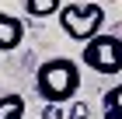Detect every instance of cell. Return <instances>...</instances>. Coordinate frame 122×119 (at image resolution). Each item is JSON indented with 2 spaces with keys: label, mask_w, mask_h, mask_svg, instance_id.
Here are the masks:
<instances>
[{
  "label": "cell",
  "mask_w": 122,
  "mask_h": 119,
  "mask_svg": "<svg viewBox=\"0 0 122 119\" xmlns=\"http://www.w3.org/2000/svg\"><path fill=\"white\" fill-rule=\"evenodd\" d=\"M35 91L46 102H70L80 91V70H77V60L70 56H52L35 70Z\"/></svg>",
  "instance_id": "6da1fadb"
},
{
  "label": "cell",
  "mask_w": 122,
  "mask_h": 119,
  "mask_svg": "<svg viewBox=\"0 0 122 119\" xmlns=\"http://www.w3.org/2000/svg\"><path fill=\"white\" fill-rule=\"evenodd\" d=\"M59 28L73 42H87L105 28V7L101 4H63L59 7Z\"/></svg>",
  "instance_id": "7a4b0ae2"
},
{
  "label": "cell",
  "mask_w": 122,
  "mask_h": 119,
  "mask_svg": "<svg viewBox=\"0 0 122 119\" xmlns=\"http://www.w3.org/2000/svg\"><path fill=\"white\" fill-rule=\"evenodd\" d=\"M80 63L98 70V74H122V39L108 35V32H98L94 39L84 42Z\"/></svg>",
  "instance_id": "3957f363"
},
{
  "label": "cell",
  "mask_w": 122,
  "mask_h": 119,
  "mask_svg": "<svg viewBox=\"0 0 122 119\" xmlns=\"http://www.w3.org/2000/svg\"><path fill=\"white\" fill-rule=\"evenodd\" d=\"M21 42H25V25H21V18L0 11V53H10V49H18Z\"/></svg>",
  "instance_id": "277c9868"
},
{
  "label": "cell",
  "mask_w": 122,
  "mask_h": 119,
  "mask_svg": "<svg viewBox=\"0 0 122 119\" xmlns=\"http://www.w3.org/2000/svg\"><path fill=\"white\" fill-rule=\"evenodd\" d=\"M101 116L105 119H122V84H115V88H108L101 98Z\"/></svg>",
  "instance_id": "5b68a950"
},
{
  "label": "cell",
  "mask_w": 122,
  "mask_h": 119,
  "mask_svg": "<svg viewBox=\"0 0 122 119\" xmlns=\"http://www.w3.org/2000/svg\"><path fill=\"white\" fill-rule=\"evenodd\" d=\"M63 0H25V14L31 18H49V14H59Z\"/></svg>",
  "instance_id": "8992f818"
},
{
  "label": "cell",
  "mask_w": 122,
  "mask_h": 119,
  "mask_svg": "<svg viewBox=\"0 0 122 119\" xmlns=\"http://www.w3.org/2000/svg\"><path fill=\"white\" fill-rule=\"evenodd\" d=\"M25 116V98L21 95H4L0 98V119H21Z\"/></svg>",
  "instance_id": "52a82bcc"
},
{
  "label": "cell",
  "mask_w": 122,
  "mask_h": 119,
  "mask_svg": "<svg viewBox=\"0 0 122 119\" xmlns=\"http://www.w3.org/2000/svg\"><path fill=\"white\" fill-rule=\"evenodd\" d=\"M87 116H91V109H87V102L73 98V105L66 109V119H87Z\"/></svg>",
  "instance_id": "ba28073f"
},
{
  "label": "cell",
  "mask_w": 122,
  "mask_h": 119,
  "mask_svg": "<svg viewBox=\"0 0 122 119\" xmlns=\"http://www.w3.org/2000/svg\"><path fill=\"white\" fill-rule=\"evenodd\" d=\"M66 112H63V105H59V102H46V105H42V119H63Z\"/></svg>",
  "instance_id": "9c48e42d"
}]
</instances>
